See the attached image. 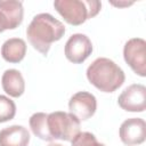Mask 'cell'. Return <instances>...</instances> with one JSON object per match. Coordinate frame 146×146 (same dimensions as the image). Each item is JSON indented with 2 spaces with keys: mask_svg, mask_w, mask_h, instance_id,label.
I'll list each match as a JSON object with an SVG mask.
<instances>
[{
  "mask_svg": "<svg viewBox=\"0 0 146 146\" xmlns=\"http://www.w3.org/2000/svg\"><path fill=\"white\" fill-rule=\"evenodd\" d=\"M64 34V24L47 13L35 15L26 29V36L31 46L44 56L49 52L51 43L60 40Z\"/></svg>",
  "mask_w": 146,
  "mask_h": 146,
  "instance_id": "obj_1",
  "label": "cell"
},
{
  "mask_svg": "<svg viewBox=\"0 0 146 146\" xmlns=\"http://www.w3.org/2000/svg\"><path fill=\"white\" fill-rule=\"evenodd\" d=\"M87 79L98 90L113 92L123 84L125 75L122 68L112 59L99 57L88 66Z\"/></svg>",
  "mask_w": 146,
  "mask_h": 146,
  "instance_id": "obj_2",
  "label": "cell"
},
{
  "mask_svg": "<svg viewBox=\"0 0 146 146\" xmlns=\"http://www.w3.org/2000/svg\"><path fill=\"white\" fill-rule=\"evenodd\" d=\"M54 7L66 23L78 26L95 17L100 11L102 2L97 0H56Z\"/></svg>",
  "mask_w": 146,
  "mask_h": 146,
  "instance_id": "obj_3",
  "label": "cell"
},
{
  "mask_svg": "<svg viewBox=\"0 0 146 146\" xmlns=\"http://www.w3.org/2000/svg\"><path fill=\"white\" fill-rule=\"evenodd\" d=\"M47 127L52 140L71 141L80 132V120L71 113L57 111L48 114Z\"/></svg>",
  "mask_w": 146,
  "mask_h": 146,
  "instance_id": "obj_4",
  "label": "cell"
},
{
  "mask_svg": "<svg viewBox=\"0 0 146 146\" xmlns=\"http://www.w3.org/2000/svg\"><path fill=\"white\" fill-rule=\"evenodd\" d=\"M123 58L139 76L146 75V42L141 38L128 40L123 47Z\"/></svg>",
  "mask_w": 146,
  "mask_h": 146,
  "instance_id": "obj_5",
  "label": "cell"
},
{
  "mask_svg": "<svg viewBox=\"0 0 146 146\" xmlns=\"http://www.w3.org/2000/svg\"><path fill=\"white\" fill-rule=\"evenodd\" d=\"M65 57L73 64L83 63L92 52V43L90 39L82 33L72 34L65 43Z\"/></svg>",
  "mask_w": 146,
  "mask_h": 146,
  "instance_id": "obj_6",
  "label": "cell"
},
{
  "mask_svg": "<svg viewBox=\"0 0 146 146\" xmlns=\"http://www.w3.org/2000/svg\"><path fill=\"white\" fill-rule=\"evenodd\" d=\"M117 104L127 112H144L146 108V87L140 83L130 84L120 94Z\"/></svg>",
  "mask_w": 146,
  "mask_h": 146,
  "instance_id": "obj_7",
  "label": "cell"
},
{
  "mask_svg": "<svg viewBox=\"0 0 146 146\" xmlns=\"http://www.w3.org/2000/svg\"><path fill=\"white\" fill-rule=\"evenodd\" d=\"M97 108L96 97L88 91H79L74 94L68 102L70 113L76 116L80 121L90 119Z\"/></svg>",
  "mask_w": 146,
  "mask_h": 146,
  "instance_id": "obj_8",
  "label": "cell"
},
{
  "mask_svg": "<svg viewBox=\"0 0 146 146\" xmlns=\"http://www.w3.org/2000/svg\"><path fill=\"white\" fill-rule=\"evenodd\" d=\"M121 141L127 146L139 145L146 138V123L140 117H130L122 122L119 129Z\"/></svg>",
  "mask_w": 146,
  "mask_h": 146,
  "instance_id": "obj_9",
  "label": "cell"
},
{
  "mask_svg": "<svg viewBox=\"0 0 146 146\" xmlns=\"http://www.w3.org/2000/svg\"><path fill=\"white\" fill-rule=\"evenodd\" d=\"M0 14L6 23L7 30H14L23 22V3L16 0H0Z\"/></svg>",
  "mask_w": 146,
  "mask_h": 146,
  "instance_id": "obj_10",
  "label": "cell"
},
{
  "mask_svg": "<svg viewBox=\"0 0 146 146\" xmlns=\"http://www.w3.org/2000/svg\"><path fill=\"white\" fill-rule=\"evenodd\" d=\"M30 132L23 125H10L0 131V146H27Z\"/></svg>",
  "mask_w": 146,
  "mask_h": 146,
  "instance_id": "obj_11",
  "label": "cell"
},
{
  "mask_svg": "<svg viewBox=\"0 0 146 146\" xmlns=\"http://www.w3.org/2000/svg\"><path fill=\"white\" fill-rule=\"evenodd\" d=\"M1 84L3 91L10 97H21L25 91V81L22 73L18 70H6L1 78Z\"/></svg>",
  "mask_w": 146,
  "mask_h": 146,
  "instance_id": "obj_12",
  "label": "cell"
},
{
  "mask_svg": "<svg viewBox=\"0 0 146 146\" xmlns=\"http://www.w3.org/2000/svg\"><path fill=\"white\" fill-rule=\"evenodd\" d=\"M26 54V43L21 38H10L1 47V56L8 63H19Z\"/></svg>",
  "mask_w": 146,
  "mask_h": 146,
  "instance_id": "obj_13",
  "label": "cell"
},
{
  "mask_svg": "<svg viewBox=\"0 0 146 146\" xmlns=\"http://www.w3.org/2000/svg\"><path fill=\"white\" fill-rule=\"evenodd\" d=\"M47 116H48V114L43 113V112L34 113L30 117L29 123H30V128H31L32 132L34 133V136H36L40 139L46 140V141H52V138H51V136L48 131V127H47Z\"/></svg>",
  "mask_w": 146,
  "mask_h": 146,
  "instance_id": "obj_14",
  "label": "cell"
},
{
  "mask_svg": "<svg viewBox=\"0 0 146 146\" xmlns=\"http://www.w3.org/2000/svg\"><path fill=\"white\" fill-rule=\"evenodd\" d=\"M16 114L15 103L7 96L0 95V123L13 120Z\"/></svg>",
  "mask_w": 146,
  "mask_h": 146,
  "instance_id": "obj_15",
  "label": "cell"
},
{
  "mask_svg": "<svg viewBox=\"0 0 146 146\" xmlns=\"http://www.w3.org/2000/svg\"><path fill=\"white\" fill-rule=\"evenodd\" d=\"M71 146H105L104 144L99 143L96 138L95 135L91 132L84 131V132H79L72 140H71Z\"/></svg>",
  "mask_w": 146,
  "mask_h": 146,
  "instance_id": "obj_16",
  "label": "cell"
},
{
  "mask_svg": "<svg viewBox=\"0 0 146 146\" xmlns=\"http://www.w3.org/2000/svg\"><path fill=\"white\" fill-rule=\"evenodd\" d=\"M6 30H7L6 23H5L3 18H2V15L0 14V33H1V32H3V31H6Z\"/></svg>",
  "mask_w": 146,
  "mask_h": 146,
  "instance_id": "obj_17",
  "label": "cell"
},
{
  "mask_svg": "<svg viewBox=\"0 0 146 146\" xmlns=\"http://www.w3.org/2000/svg\"><path fill=\"white\" fill-rule=\"evenodd\" d=\"M48 146H63L62 144H57V143H50Z\"/></svg>",
  "mask_w": 146,
  "mask_h": 146,
  "instance_id": "obj_18",
  "label": "cell"
}]
</instances>
